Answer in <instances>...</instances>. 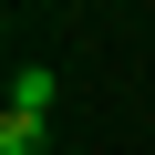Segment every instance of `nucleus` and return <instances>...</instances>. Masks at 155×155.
<instances>
[{
  "mask_svg": "<svg viewBox=\"0 0 155 155\" xmlns=\"http://www.w3.org/2000/svg\"><path fill=\"white\" fill-rule=\"evenodd\" d=\"M0 155H41V114H0Z\"/></svg>",
  "mask_w": 155,
  "mask_h": 155,
  "instance_id": "f03ea898",
  "label": "nucleus"
},
{
  "mask_svg": "<svg viewBox=\"0 0 155 155\" xmlns=\"http://www.w3.org/2000/svg\"><path fill=\"white\" fill-rule=\"evenodd\" d=\"M41 104H52V72L21 62V72H11V114H41Z\"/></svg>",
  "mask_w": 155,
  "mask_h": 155,
  "instance_id": "f257e3e1",
  "label": "nucleus"
}]
</instances>
